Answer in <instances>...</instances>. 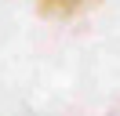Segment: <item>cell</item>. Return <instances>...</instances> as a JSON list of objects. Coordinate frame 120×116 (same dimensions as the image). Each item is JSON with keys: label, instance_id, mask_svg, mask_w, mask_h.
<instances>
[{"label": "cell", "instance_id": "6da1fadb", "mask_svg": "<svg viewBox=\"0 0 120 116\" xmlns=\"http://www.w3.org/2000/svg\"><path fill=\"white\" fill-rule=\"evenodd\" d=\"M102 0H37L40 14H47V18H76V14L91 11Z\"/></svg>", "mask_w": 120, "mask_h": 116}, {"label": "cell", "instance_id": "7a4b0ae2", "mask_svg": "<svg viewBox=\"0 0 120 116\" xmlns=\"http://www.w3.org/2000/svg\"><path fill=\"white\" fill-rule=\"evenodd\" d=\"M109 116H120V105H113V109H109Z\"/></svg>", "mask_w": 120, "mask_h": 116}]
</instances>
